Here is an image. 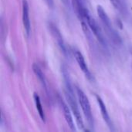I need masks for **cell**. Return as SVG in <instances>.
Masks as SVG:
<instances>
[{
  "label": "cell",
  "mask_w": 132,
  "mask_h": 132,
  "mask_svg": "<svg viewBox=\"0 0 132 132\" xmlns=\"http://www.w3.org/2000/svg\"><path fill=\"white\" fill-rule=\"evenodd\" d=\"M33 98H34V101H35V104H36V110H37V111H38V113H39V117H40V118L42 119V121L45 122V121H46V117H45L43 108L42 104H41L40 98H39V95H38L36 93H34V94H33Z\"/></svg>",
  "instance_id": "obj_12"
},
{
  "label": "cell",
  "mask_w": 132,
  "mask_h": 132,
  "mask_svg": "<svg viewBox=\"0 0 132 132\" xmlns=\"http://www.w3.org/2000/svg\"><path fill=\"white\" fill-rule=\"evenodd\" d=\"M48 28L52 34V36H53V38L56 40L59 46L60 47L62 52L66 55L67 54V48H66V46H65V43H64V41L63 39V37H62V35L60 32V30L58 29V28L52 22H49L48 24Z\"/></svg>",
  "instance_id": "obj_6"
},
{
  "label": "cell",
  "mask_w": 132,
  "mask_h": 132,
  "mask_svg": "<svg viewBox=\"0 0 132 132\" xmlns=\"http://www.w3.org/2000/svg\"><path fill=\"white\" fill-rule=\"evenodd\" d=\"M47 3V5H49L50 8H53V0H45Z\"/></svg>",
  "instance_id": "obj_14"
},
{
  "label": "cell",
  "mask_w": 132,
  "mask_h": 132,
  "mask_svg": "<svg viewBox=\"0 0 132 132\" xmlns=\"http://www.w3.org/2000/svg\"><path fill=\"white\" fill-rule=\"evenodd\" d=\"M110 2L115 7V9H118L119 12H125L124 5H123L121 0H110Z\"/></svg>",
  "instance_id": "obj_13"
},
{
  "label": "cell",
  "mask_w": 132,
  "mask_h": 132,
  "mask_svg": "<svg viewBox=\"0 0 132 132\" xmlns=\"http://www.w3.org/2000/svg\"><path fill=\"white\" fill-rule=\"evenodd\" d=\"M87 24L88 25L90 29L91 30V32L94 33V35L96 36V38L98 39V41L105 47H107L108 44H107V41L104 38V36L102 32V30L101 29V27L99 26V25L97 24V22H96V20L90 15L89 11H87L85 14L84 16V20Z\"/></svg>",
  "instance_id": "obj_4"
},
{
  "label": "cell",
  "mask_w": 132,
  "mask_h": 132,
  "mask_svg": "<svg viewBox=\"0 0 132 132\" xmlns=\"http://www.w3.org/2000/svg\"><path fill=\"white\" fill-rule=\"evenodd\" d=\"M97 12L98 16L100 17L101 20L102 21V23H103L108 36L112 39V41L118 45L121 43V39L119 36L118 33L114 29L113 25L111 23V21L110 18L108 17V14L106 13V12L104 11V8L101 5H97Z\"/></svg>",
  "instance_id": "obj_2"
},
{
  "label": "cell",
  "mask_w": 132,
  "mask_h": 132,
  "mask_svg": "<svg viewBox=\"0 0 132 132\" xmlns=\"http://www.w3.org/2000/svg\"><path fill=\"white\" fill-rule=\"evenodd\" d=\"M96 99H97V104L99 105V108L101 109V115L104 120V121L107 123V125H108V127L110 128L111 130H114L113 129V124H112V121L111 120V118H110V115L108 114V111L106 108V106L104 103V101H102V99L101 98V97H99L98 95L96 94Z\"/></svg>",
  "instance_id": "obj_8"
},
{
  "label": "cell",
  "mask_w": 132,
  "mask_h": 132,
  "mask_svg": "<svg viewBox=\"0 0 132 132\" xmlns=\"http://www.w3.org/2000/svg\"><path fill=\"white\" fill-rule=\"evenodd\" d=\"M73 55H74V57L78 63V66L80 67V68L81 69V70L84 72V73L85 74L86 77L90 80V81H93L94 80V77L92 76L91 73L90 72L89 70V68L87 65V63L85 61V59L83 56V54L79 51V50H73Z\"/></svg>",
  "instance_id": "obj_5"
},
{
  "label": "cell",
  "mask_w": 132,
  "mask_h": 132,
  "mask_svg": "<svg viewBox=\"0 0 132 132\" xmlns=\"http://www.w3.org/2000/svg\"><path fill=\"white\" fill-rule=\"evenodd\" d=\"M60 103L61 104L62 109H63V112L64 114V118L66 119V121L68 125V126L70 127V128L73 131H76L75 128V125H74V122L73 120V117L71 114V110L70 109V108L67 106V104L64 103V101L61 99H60Z\"/></svg>",
  "instance_id": "obj_9"
},
{
  "label": "cell",
  "mask_w": 132,
  "mask_h": 132,
  "mask_svg": "<svg viewBox=\"0 0 132 132\" xmlns=\"http://www.w3.org/2000/svg\"><path fill=\"white\" fill-rule=\"evenodd\" d=\"M61 1H62V2L63 3L64 5H66L67 7L70 6V0H61Z\"/></svg>",
  "instance_id": "obj_15"
},
{
  "label": "cell",
  "mask_w": 132,
  "mask_h": 132,
  "mask_svg": "<svg viewBox=\"0 0 132 132\" xmlns=\"http://www.w3.org/2000/svg\"><path fill=\"white\" fill-rule=\"evenodd\" d=\"M71 3L77 16L80 18V19L84 21L85 14L88 11V9L84 5L83 1L82 0H71Z\"/></svg>",
  "instance_id": "obj_10"
},
{
  "label": "cell",
  "mask_w": 132,
  "mask_h": 132,
  "mask_svg": "<svg viewBox=\"0 0 132 132\" xmlns=\"http://www.w3.org/2000/svg\"><path fill=\"white\" fill-rule=\"evenodd\" d=\"M22 24L27 36H29L31 30V24L29 19V9L27 0H22Z\"/></svg>",
  "instance_id": "obj_7"
},
{
  "label": "cell",
  "mask_w": 132,
  "mask_h": 132,
  "mask_svg": "<svg viewBox=\"0 0 132 132\" xmlns=\"http://www.w3.org/2000/svg\"><path fill=\"white\" fill-rule=\"evenodd\" d=\"M32 70H33L34 73L36 74V76L37 77V78L39 80L40 83L42 84V85L44 87V89L46 90V91H47V84H46V80L45 76H44L42 70L39 67V65L36 64V63H33V65H32Z\"/></svg>",
  "instance_id": "obj_11"
},
{
  "label": "cell",
  "mask_w": 132,
  "mask_h": 132,
  "mask_svg": "<svg viewBox=\"0 0 132 132\" xmlns=\"http://www.w3.org/2000/svg\"><path fill=\"white\" fill-rule=\"evenodd\" d=\"M75 88H76V91H77L78 101L80 104V107L84 112V114L90 127H94V118H93L89 100H88L87 95L84 94V92L79 87L75 86Z\"/></svg>",
  "instance_id": "obj_3"
},
{
  "label": "cell",
  "mask_w": 132,
  "mask_h": 132,
  "mask_svg": "<svg viewBox=\"0 0 132 132\" xmlns=\"http://www.w3.org/2000/svg\"><path fill=\"white\" fill-rule=\"evenodd\" d=\"M62 72H63V79L65 81V85H66V89H65V96L67 98V101L68 102L69 107L70 108V110L72 111V113L73 114L75 118H76V121L77 124L78 128L80 130L83 131H87L84 128V121L82 119V116L80 114L79 108H78V104L76 100V97L74 96V93H73V87L70 84V80L69 77V74L68 72L67 71V69L65 67H63L62 69Z\"/></svg>",
  "instance_id": "obj_1"
}]
</instances>
